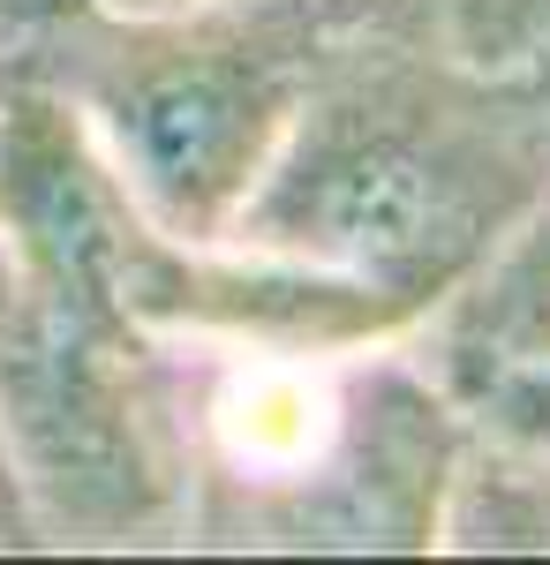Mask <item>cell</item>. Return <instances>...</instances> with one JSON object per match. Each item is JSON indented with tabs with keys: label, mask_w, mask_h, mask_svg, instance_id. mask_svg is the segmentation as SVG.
<instances>
[{
	"label": "cell",
	"mask_w": 550,
	"mask_h": 565,
	"mask_svg": "<svg viewBox=\"0 0 550 565\" xmlns=\"http://www.w3.org/2000/svg\"><path fill=\"white\" fill-rule=\"evenodd\" d=\"M467 415L408 340L226 354L197 385L189 543L204 551H445Z\"/></svg>",
	"instance_id": "7a4b0ae2"
},
{
	"label": "cell",
	"mask_w": 550,
	"mask_h": 565,
	"mask_svg": "<svg viewBox=\"0 0 550 565\" xmlns=\"http://www.w3.org/2000/svg\"><path fill=\"white\" fill-rule=\"evenodd\" d=\"M181 354L0 257V460L39 551L189 543L197 377Z\"/></svg>",
	"instance_id": "277c9868"
},
{
	"label": "cell",
	"mask_w": 550,
	"mask_h": 565,
	"mask_svg": "<svg viewBox=\"0 0 550 565\" xmlns=\"http://www.w3.org/2000/svg\"><path fill=\"white\" fill-rule=\"evenodd\" d=\"M15 15H23V0H0V31H8V23H15Z\"/></svg>",
	"instance_id": "30bf717a"
},
{
	"label": "cell",
	"mask_w": 550,
	"mask_h": 565,
	"mask_svg": "<svg viewBox=\"0 0 550 565\" xmlns=\"http://www.w3.org/2000/svg\"><path fill=\"white\" fill-rule=\"evenodd\" d=\"M0 551H39V535H31V513H23V498H15L8 460H0Z\"/></svg>",
	"instance_id": "ba28073f"
},
{
	"label": "cell",
	"mask_w": 550,
	"mask_h": 565,
	"mask_svg": "<svg viewBox=\"0 0 550 565\" xmlns=\"http://www.w3.org/2000/svg\"><path fill=\"white\" fill-rule=\"evenodd\" d=\"M325 45L332 15L317 0H197L144 15L53 0L0 31V68L61 90L173 242H226L295 129Z\"/></svg>",
	"instance_id": "3957f363"
},
{
	"label": "cell",
	"mask_w": 550,
	"mask_h": 565,
	"mask_svg": "<svg viewBox=\"0 0 550 565\" xmlns=\"http://www.w3.org/2000/svg\"><path fill=\"white\" fill-rule=\"evenodd\" d=\"M332 31H370L498 68V76H550V0H317Z\"/></svg>",
	"instance_id": "5b68a950"
},
{
	"label": "cell",
	"mask_w": 550,
	"mask_h": 565,
	"mask_svg": "<svg viewBox=\"0 0 550 565\" xmlns=\"http://www.w3.org/2000/svg\"><path fill=\"white\" fill-rule=\"evenodd\" d=\"M453 551H550V460L467 430L461 476L445 498Z\"/></svg>",
	"instance_id": "8992f818"
},
{
	"label": "cell",
	"mask_w": 550,
	"mask_h": 565,
	"mask_svg": "<svg viewBox=\"0 0 550 565\" xmlns=\"http://www.w3.org/2000/svg\"><path fill=\"white\" fill-rule=\"evenodd\" d=\"M39 8H53V0H23V15H39ZM76 8H114V15H144V8H197V0H76ZM15 15V23H23Z\"/></svg>",
	"instance_id": "9c48e42d"
},
{
	"label": "cell",
	"mask_w": 550,
	"mask_h": 565,
	"mask_svg": "<svg viewBox=\"0 0 550 565\" xmlns=\"http://www.w3.org/2000/svg\"><path fill=\"white\" fill-rule=\"evenodd\" d=\"M430 377L453 392V407L467 415L475 437H498V445H520V452L550 460V354L445 362V370H430Z\"/></svg>",
	"instance_id": "52a82bcc"
},
{
	"label": "cell",
	"mask_w": 550,
	"mask_h": 565,
	"mask_svg": "<svg viewBox=\"0 0 550 565\" xmlns=\"http://www.w3.org/2000/svg\"><path fill=\"white\" fill-rule=\"evenodd\" d=\"M550 204V76L332 31L226 242L339 271L423 324Z\"/></svg>",
	"instance_id": "6da1fadb"
}]
</instances>
